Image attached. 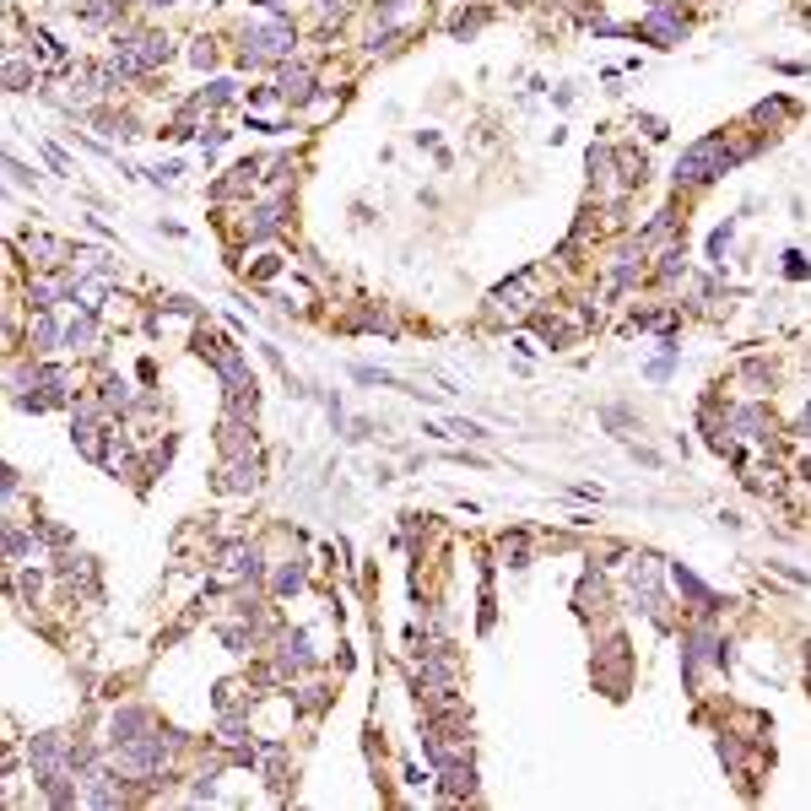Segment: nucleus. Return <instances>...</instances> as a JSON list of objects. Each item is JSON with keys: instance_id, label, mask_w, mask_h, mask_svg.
I'll list each match as a JSON object with an SVG mask.
<instances>
[{"instance_id": "f257e3e1", "label": "nucleus", "mask_w": 811, "mask_h": 811, "mask_svg": "<svg viewBox=\"0 0 811 811\" xmlns=\"http://www.w3.org/2000/svg\"><path fill=\"white\" fill-rule=\"evenodd\" d=\"M298 33H292L287 17H265L255 28H244V65H265V60H287Z\"/></svg>"}, {"instance_id": "f03ea898", "label": "nucleus", "mask_w": 811, "mask_h": 811, "mask_svg": "<svg viewBox=\"0 0 811 811\" xmlns=\"http://www.w3.org/2000/svg\"><path fill=\"white\" fill-rule=\"evenodd\" d=\"M736 157H741V152H725V141L709 136V141H698V146H687V152H682V163H676V179H682V184H709L714 174H725Z\"/></svg>"}, {"instance_id": "7ed1b4c3", "label": "nucleus", "mask_w": 811, "mask_h": 811, "mask_svg": "<svg viewBox=\"0 0 811 811\" xmlns=\"http://www.w3.org/2000/svg\"><path fill=\"white\" fill-rule=\"evenodd\" d=\"M163 763H168V741H163V736H136V741H119V752H114V768H119V774H130V779L157 774Z\"/></svg>"}, {"instance_id": "20e7f679", "label": "nucleus", "mask_w": 811, "mask_h": 811, "mask_svg": "<svg viewBox=\"0 0 811 811\" xmlns=\"http://www.w3.org/2000/svg\"><path fill=\"white\" fill-rule=\"evenodd\" d=\"M168 60V38L163 33H141V38H125L114 49V71L119 76H136V71H152V65Z\"/></svg>"}, {"instance_id": "39448f33", "label": "nucleus", "mask_w": 811, "mask_h": 811, "mask_svg": "<svg viewBox=\"0 0 811 811\" xmlns=\"http://www.w3.org/2000/svg\"><path fill=\"white\" fill-rule=\"evenodd\" d=\"M638 33H644V38H655V44H660V49H671V44H682V33H687V22H682V17H676V11H671V6H655V11H649V22H644V28H638Z\"/></svg>"}, {"instance_id": "423d86ee", "label": "nucleus", "mask_w": 811, "mask_h": 811, "mask_svg": "<svg viewBox=\"0 0 811 811\" xmlns=\"http://www.w3.org/2000/svg\"><path fill=\"white\" fill-rule=\"evenodd\" d=\"M255 482H260L255 455H233V460H228V487H233V493H249Z\"/></svg>"}, {"instance_id": "0eeeda50", "label": "nucleus", "mask_w": 811, "mask_h": 811, "mask_svg": "<svg viewBox=\"0 0 811 811\" xmlns=\"http://www.w3.org/2000/svg\"><path fill=\"white\" fill-rule=\"evenodd\" d=\"M282 98H287V103H309V98H314V76L303 71V65L282 76Z\"/></svg>"}, {"instance_id": "6e6552de", "label": "nucleus", "mask_w": 811, "mask_h": 811, "mask_svg": "<svg viewBox=\"0 0 811 811\" xmlns=\"http://www.w3.org/2000/svg\"><path fill=\"white\" fill-rule=\"evenodd\" d=\"M249 238H271L276 228H282V201H271V206H260V211H249Z\"/></svg>"}, {"instance_id": "1a4fd4ad", "label": "nucleus", "mask_w": 811, "mask_h": 811, "mask_svg": "<svg viewBox=\"0 0 811 811\" xmlns=\"http://www.w3.org/2000/svg\"><path fill=\"white\" fill-rule=\"evenodd\" d=\"M55 341H60V325H55L49 314H38V325L28 330V347H33V352H49Z\"/></svg>"}, {"instance_id": "9d476101", "label": "nucleus", "mask_w": 811, "mask_h": 811, "mask_svg": "<svg viewBox=\"0 0 811 811\" xmlns=\"http://www.w3.org/2000/svg\"><path fill=\"white\" fill-rule=\"evenodd\" d=\"M92 336H98V330H92V319H76V325L65 330V347H92Z\"/></svg>"}, {"instance_id": "9b49d317", "label": "nucleus", "mask_w": 811, "mask_h": 811, "mask_svg": "<svg viewBox=\"0 0 811 811\" xmlns=\"http://www.w3.org/2000/svg\"><path fill=\"white\" fill-rule=\"evenodd\" d=\"M6 82H11V92H28V82H33V76H28V65H22V60H11V65H6Z\"/></svg>"}, {"instance_id": "f8f14e48", "label": "nucleus", "mask_w": 811, "mask_h": 811, "mask_svg": "<svg viewBox=\"0 0 811 811\" xmlns=\"http://www.w3.org/2000/svg\"><path fill=\"white\" fill-rule=\"evenodd\" d=\"M449 433H460V438H482V428H476V422H449Z\"/></svg>"}, {"instance_id": "ddd939ff", "label": "nucleus", "mask_w": 811, "mask_h": 811, "mask_svg": "<svg viewBox=\"0 0 811 811\" xmlns=\"http://www.w3.org/2000/svg\"><path fill=\"white\" fill-rule=\"evenodd\" d=\"M152 6H168V0H152Z\"/></svg>"}, {"instance_id": "4468645a", "label": "nucleus", "mask_w": 811, "mask_h": 811, "mask_svg": "<svg viewBox=\"0 0 811 811\" xmlns=\"http://www.w3.org/2000/svg\"><path fill=\"white\" fill-rule=\"evenodd\" d=\"M260 6H276V0H260Z\"/></svg>"}, {"instance_id": "2eb2a0df", "label": "nucleus", "mask_w": 811, "mask_h": 811, "mask_svg": "<svg viewBox=\"0 0 811 811\" xmlns=\"http://www.w3.org/2000/svg\"><path fill=\"white\" fill-rule=\"evenodd\" d=\"M319 6H330V0H319Z\"/></svg>"}]
</instances>
